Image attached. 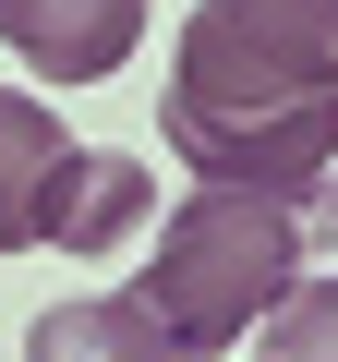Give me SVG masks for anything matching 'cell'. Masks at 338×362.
<instances>
[{
	"mask_svg": "<svg viewBox=\"0 0 338 362\" xmlns=\"http://www.w3.org/2000/svg\"><path fill=\"white\" fill-rule=\"evenodd\" d=\"M157 145L218 194L314 206L338 169V0H194L157 85Z\"/></svg>",
	"mask_w": 338,
	"mask_h": 362,
	"instance_id": "6da1fadb",
	"label": "cell"
},
{
	"mask_svg": "<svg viewBox=\"0 0 338 362\" xmlns=\"http://www.w3.org/2000/svg\"><path fill=\"white\" fill-rule=\"evenodd\" d=\"M302 254H314L302 206L194 181V194L169 206V230H157V254L133 266L121 302L157 326V362H218V350H242V338L278 314V290L302 278Z\"/></svg>",
	"mask_w": 338,
	"mask_h": 362,
	"instance_id": "7a4b0ae2",
	"label": "cell"
},
{
	"mask_svg": "<svg viewBox=\"0 0 338 362\" xmlns=\"http://www.w3.org/2000/svg\"><path fill=\"white\" fill-rule=\"evenodd\" d=\"M157 206L145 157L73 145L25 85H0V254H121Z\"/></svg>",
	"mask_w": 338,
	"mask_h": 362,
	"instance_id": "3957f363",
	"label": "cell"
},
{
	"mask_svg": "<svg viewBox=\"0 0 338 362\" xmlns=\"http://www.w3.org/2000/svg\"><path fill=\"white\" fill-rule=\"evenodd\" d=\"M0 49L49 85H109L145 49V0H0Z\"/></svg>",
	"mask_w": 338,
	"mask_h": 362,
	"instance_id": "277c9868",
	"label": "cell"
},
{
	"mask_svg": "<svg viewBox=\"0 0 338 362\" xmlns=\"http://www.w3.org/2000/svg\"><path fill=\"white\" fill-rule=\"evenodd\" d=\"M25 362H157V326H145L121 290H97V302H49V314L25 326Z\"/></svg>",
	"mask_w": 338,
	"mask_h": 362,
	"instance_id": "5b68a950",
	"label": "cell"
},
{
	"mask_svg": "<svg viewBox=\"0 0 338 362\" xmlns=\"http://www.w3.org/2000/svg\"><path fill=\"white\" fill-rule=\"evenodd\" d=\"M254 362H338V278H290L278 290V314L254 326Z\"/></svg>",
	"mask_w": 338,
	"mask_h": 362,
	"instance_id": "8992f818",
	"label": "cell"
},
{
	"mask_svg": "<svg viewBox=\"0 0 338 362\" xmlns=\"http://www.w3.org/2000/svg\"><path fill=\"white\" fill-rule=\"evenodd\" d=\"M326 230H338V169H326Z\"/></svg>",
	"mask_w": 338,
	"mask_h": 362,
	"instance_id": "52a82bcc",
	"label": "cell"
}]
</instances>
